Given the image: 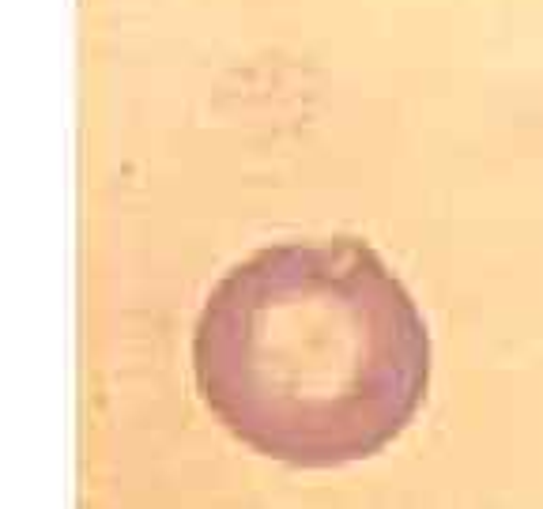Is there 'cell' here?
Returning <instances> with one entry per match:
<instances>
[{"mask_svg":"<svg viewBox=\"0 0 543 509\" xmlns=\"http://www.w3.org/2000/svg\"><path fill=\"white\" fill-rule=\"evenodd\" d=\"M193 378L261 457L336 468L381 453L423 408L427 321L359 238L287 242L215 283L193 332Z\"/></svg>","mask_w":543,"mask_h":509,"instance_id":"obj_1","label":"cell"}]
</instances>
